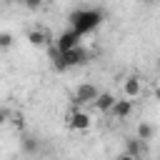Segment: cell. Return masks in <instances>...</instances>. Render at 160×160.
<instances>
[{
    "label": "cell",
    "mask_w": 160,
    "mask_h": 160,
    "mask_svg": "<svg viewBox=\"0 0 160 160\" xmlns=\"http://www.w3.org/2000/svg\"><path fill=\"white\" fill-rule=\"evenodd\" d=\"M122 92H125V100L138 98V95L142 92V82H140V78H135V75L125 78V82H122Z\"/></svg>",
    "instance_id": "obj_6"
},
{
    "label": "cell",
    "mask_w": 160,
    "mask_h": 160,
    "mask_svg": "<svg viewBox=\"0 0 160 160\" xmlns=\"http://www.w3.org/2000/svg\"><path fill=\"white\" fill-rule=\"evenodd\" d=\"M12 40H15V38H12V32H0V48H2V50H5V48H10V45H12Z\"/></svg>",
    "instance_id": "obj_11"
},
{
    "label": "cell",
    "mask_w": 160,
    "mask_h": 160,
    "mask_svg": "<svg viewBox=\"0 0 160 160\" xmlns=\"http://www.w3.org/2000/svg\"><path fill=\"white\" fill-rule=\"evenodd\" d=\"M68 125H70L72 130H88V128L92 125V118H90L88 110H72L70 118H68Z\"/></svg>",
    "instance_id": "obj_5"
},
{
    "label": "cell",
    "mask_w": 160,
    "mask_h": 160,
    "mask_svg": "<svg viewBox=\"0 0 160 160\" xmlns=\"http://www.w3.org/2000/svg\"><path fill=\"white\" fill-rule=\"evenodd\" d=\"M100 22H102V12L95 10V8H80V10L70 12V30L78 32L80 38L92 32Z\"/></svg>",
    "instance_id": "obj_1"
},
{
    "label": "cell",
    "mask_w": 160,
    "mask_h": 160,
    "mask_svg": "<svg viewBox=\"0 0 160 160\" xmlns=\"http://www.w3.org/2000/svg\"><path fill=\"white\" fill-rule=\"evenodd\" d=\"M60 58H62L65 70H68V68H75V65H82V62H88V52H85V48H82V45H80V48H75V50L60 52Z\"/></svg>",
    "instance_id": "obj_3"
},
{
    "label": "cell",
    "mask_w": 160,
    "mask_h": 160,
    "mask_svg": "<svg viewBox=\"0 0 160 160\" xmlns=\"http://www.w3.org/2000/svg\"><path fill=\"white\" fill-rule=\"evenodd\" d=\"M75 48H80V35L78 32L65 30V32L58 35V40H55V50L58 52H68V50H75Z\"/></svg>",
    "instance_id": "obj_2"
},
{
    "label": "cell",
    "mask_w": 160,
    "mask_h": 160,
    "mask_svg": "<svg viewBox=\"0 0 160 160\" xmlns=\"http://www.w3.org/2000/svg\"><path fill=\"white\" fill-rule=\"evenodd\" d=\"M118 120H125L130 112H132V100H118L115 105H112V110H110Z\"/></svg>",
    "instance_id": "obj_8"
},
{
    "label": "cell",
    "mask_w": 160,
    "mask_h": 160,
    "mask_svg": "<svg viewBox=\"0 0 160 160\" xmlns=\"http://www.w3.org/2000/svg\"><path fill=\"white\" fill-rule=\"evenodd\" d=\"M22 148H25V150H28V152H35V150H38V145H35V142H32V140H30V138H28V140H25V142H22Z\"/></svg>",
    "instance_id": "obj_12"
},
{
    "label": "cell",
    "mask_w": 160,
    "mask_h": 160,
    "mask_svg": "<svg viewBox=\"0 0 160 160\" xmlns=\"http://www.w3.org/2000/svg\"><path fill=\"white\" fill-rule=\"evenodd\" d=\"M28 42L35 45V48H42V45L48 42V32H45V30H30V32H28Z\"/></svg>",
    "instance_id": "obj_9"
},
{
    "label": "cell",
    "mask_w": 160,
    "mask_h": 160,
    "mask_svg": "<svg viewBox=\"0 0 160 160\" xmlns=\"http://www.w3.org/2000/svg\"><path fill=\"white\" fill-rule=\"evenodd\" d=\"M8 122V110H0V125Z\"/></svg>",
    "instance_id": "obj_15"
},
{
    "label": "cell",
    "mask_w": 160,
    "mask_h": 160,
    "mask_svg": "<svg viewBox=\"0 0 160 160\" xmlns=\"http://www.w3.org/2000/svg\"><path fill=\"white\" fill-rule=\"evenodd\" d=\"M128 148H130V155L135 158V155H138V150H140V142H138V140H130V145H128Z\"/></svg>",
    "instance_id": "obj_13"
},
{
    "label": "cell",
    "mask_w": 160,
    "mask_h": 160,
    "mask_svg": "<svg viewBox=\"0 0 160 160\" xmlns=\"http://www.w3.org/2000/svg\"><path fill=\"white\" fill-rule=\"evenodd\" d=\"M115 102H118V98H115L112 92H100V95H98V100H95L92 105H95V110H98V112H110Z\"/></svg>",
    "instance_id": "obj_7"
},
{
    "label": "cell",
    "mask_w": 160,
    "mask_h": 160,
    "mask_svg": "<svg viewBox=\"0 0 160 160\" xmlns=\"http://www.w3.org/2000/svg\"><path fill=\"white\" fill-rule=\"evenodd\" d=\"M115 160H138V158H132V155H130V152H122V155H118V158H115Z\"/></svg>",
    "instance_id": "obj_14"
},
{
    "label": "cell",
    "mask_w": 160,
    "mask_h": 160,
    "mask_svg": "<svg viewBox=\"0 0 160 160\" xmlns=\"http://www.w3.org/2000/svg\"><path fill=\"white\" fill-rule=\"evenodd\" d=\"M152 132H155V130H152L150 122H140V125H138V140H140V142L152 140Z\"/></svg>",
    "instance_id": "obj_10"
},
{
    "label": "cell",
    "mask_w": 160,
    "mask_h": 160,
    "mask_svg": "<svg viewBox=\"0 0 160 160\" xmlns=\"http://www.w3.org/2000/svg\"><path fill=\"white\" fill-rule=\"evenodd\" d=\"M155 98H158V100H160V82H158V85H155Z\"/></svg>",
    "instance_id": "obj_16"
},
{
    "label": "cell",
    "mask_w": 160,
    "mask_h": 160,
    "mask_svg": "<svg viewBox=\"0 0 160 160\" xmlns=\"http://www.w3.org/2000/svg\"><path fill=\"white\" fill-rule=\"evenodd\" d=\"M98 95H100V92H98L95 85L82 82V85H78V90H75V102H78V105H88V102H95Z\"/></svg>",
    "instance_id": "obj_4"
}]
</instances>
